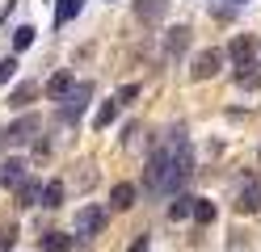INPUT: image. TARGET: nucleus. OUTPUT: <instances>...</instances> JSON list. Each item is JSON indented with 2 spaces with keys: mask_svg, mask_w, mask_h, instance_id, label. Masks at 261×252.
Segmentation results:
<instances>
[{
  "mask_svg": "<svg viewBox=\"0 0 261 252\" xmlns=\"http://www.w3.org/2000/svg\"><path fill=\"white\" fill-rule=\"evenodd\" d=\"M236 210H240V214L261 210V181H244V189L236 193Z\"/></svg>",
  "mask_w": 261,
  "mask_h": 252,
  "instance_id": "8",
  "label": "nucleus"
},
{
  "mask_svg": "<svg viewBox=\"0 0 261 252\" xmlns=\"http://www.w3.org/2000/svg\"><path fill=\"white\" fill-rule=\"evenodd\" d=\"M17 67H21V63H17V55H9V59H0V84H9L13 76H17Z\"/></svg>",
  "mask_w": 261,
  "mask_h": 252,
  "instance_id": "22",
  "label": "nucleus"
},
{
  "mask_svg": "<svg viewBox=\"0 0 261 252\" xmlns=\"http://www.w3.org/2000/svg\"><path fill=\"white\" fill-rule=\"evenodd\" d=\"M34 25H21L17 34H13V55H21V50H30V46H34Z\"/></svg>",
  "mask_w": 261,
  "mask_h": 252,
  "instance_id": "20",
  "label": "nucleus"
},
{
  "mask_svg": "<svg viewBox=\"0 0 261 252\" xmlns=\"http://www.w3.org/2000/svg\"><path fill=\"white\" fill-rule=\"evenodd\" d=\"M227 63V50H219V46H211V50H202L198 59H194V67H190V80H211V76H219V67Z\"/></svg>",
  "mask_w": 261,
  "mask_h": 252,
  "instance_id": "3",
  "label": "nucleus"
},
{
  "mask_svg": "<svg viewBox=\"0 0 261 252\" xmlns=\"http://www.w3.org/2000/svg\"><path fill=\"white\" fill-rule=\"evenodd\" d=\"M169 5H173V0H135V17L143 25H156V21H165Z\"/></svg>",
  "mask_w": 261,
  "mask_h": 252,
  "instance_id": "7",
  "label": "nucleus"
},
{
  "mask_svg": "<svg viewBox=\"0 0 261 252\" xmlns=\"http://www.w3.org/2000/svg\"><path fill=\"white\" fill-rule=\"evenodd\" d=\"M110 206H114V210H130V206H135V185H130V181H118V185L110 189Z\"/></svg>",
  "mask_w": 261,
  "mask_h": 252,
  "instance_id": "10",
  "label": "nucleus"
},
{
  "mask_svg": "<svg viewBox=\"0 0 261 252\" xmlns=\"http://www.w3.org/2000/svg\"><path fill=\"white\" fill-rule=\"evenodd\" d=\"M68 248H72V235H63V231H46L38 240V252H68Z\"/></svg>",
  "mask_w": 261,
  "mask_h": 252,
  "instance_id": "13",
  "label": "nucleus"
},
{
  "mask_svg": "<svg viewBox=\"0 0 261 252\" xmlns=\"http://www.w3.org/2000/svg\"><path fill=\"white\" fill-rule=\"evenodd\" d=\"M42 206L46 210H59L63 206V181H46L42 185Z\"/></svg>",
  "mask_w": 261,
  "mask_h": 252,
  "instance_id": "16",
  "label": "nucleus"
},
{
  "mask_svg": "<svg viewBox=\"0 0 261 252\" xmlns=\"http://www.w3.org/2000/svg\"><path fill=\"white\" fill-rule=\"evenodd\" d=\"M257 160H261V151H257Z\"/></svg>",
  "mask_w": 261,
  "mask_h": 252,
  "instance_id": "27",
  "label": "nucleus"
},
{
  "mask_svg": "<svg viewBox=\"0 0 261 252\" xmlns=\"http://www.w3.org/2000/svg\"><path fill=\"white\" fill-rule=\"evenodd\" d=\"M21 181H25V160H5V164H0V185L17 189Z\"/></svg>",
  "mask_w": 261,
  "mask_h": 252,
  "instance_id": "11",
  "label": "nucleus"
},
{
  "mask_svg": "<svg viewBox=\"0 0 261 252\" xmlns=\"http://www.w3.org/2000/svg\"><path fill=\"white\" fill-rule=\"evenodd\" d=\"M148 248H152V240H148V235H139V240H135V244H130L126 252H148Z\"/></svg>",
  "mask_w": 261,
  "mask_h": 252,
  "instance_id": "25",
  "label": "nucleus"
},
{
  "mask_svg": "<svg viewBox=\"0 0 261 252\" xmlns=\"http://www.w3.org/2000/svg\"><path fill=\"white\" fill-rule=\"evenodd\" d=\"M139 97V84H126V89L118 93V105H130V101H135Z\"/></svg>",
  "mask_w": 261,
  "mask_h": 252,
  "instance_id": "24",
  "label": "nucleus"
},
{
  "mask_svg": "<svg viewBox=\"0 0 261 252\" xmlns=\"http://www.w3.org/2000/svg\"><path fill=\"white\" fill-rule=\"evenodd\" d=\"M253 55H257V38L253 34H236L232 46H227V59L240 67V63H253Z\"/></svg>",
  "mask_w": 261,
  "mask_h": 252,
  "instance_id": "6",
  "label": "nucleus"
},
{
  "mask_svg": "<svg viewBox=\"0 0 261 252\" xmlns=\"http://www.w3.org/2000/svg\"><path fill=\"white\" fill-rule=\"evenodd\" d=\"M76 13H80V0H55V21L59 25H68Z\"/></svg>",
  "mask_w": 261,
  "mask_h": 252,
  "instance_id": "21",
  "label": "nucleus"
},
{
  "mask_svg": "<svg viewBox=\"0 0 261 252\" xmlns=\"http://www.w3.org/2000/svg\"><path fill=\"white\" fill-rule=\"evenodd\" d=\"M76 89V80H72V72H55L51 80H46V97H51V101H63V97H68Z\"/></svg>",
  "mask_w": 261,
  "mask_h": 252,
  "instance_id": "9",
  "label": "nucleus"
},
{
  "mask_svg": "<svg viewBox=\"0 0 261 252\" xmlns=\"http://www.w3.org/2000/svg\"><path fill=\"white\" fill-rule=\"evenodd\" d=\"M215 214L219 210H215V202H211V198H194V223L206 227V223H215Z\"/></svg>",
  "mask_w": 261,
  "mask_h": 252,
  "instance_id": "17",
  "label": "nucleus"
},
{
  "mask_svg": "<svg viewBox=\"0 0 261 252\" xmlns=\"http://www.w3.org/2000/svg\"><path fill=\"white\" fill-rule=\"evenodd\" d=\"M13 244H17V227H5L0 231V252H9Z\"/></svg>",
  "mask_w": 261,
  "mask_h": 252,
  "instance_id": "23",
  "label": "nucleus"
},
{
  "mask_svg": "<svg viewBox=\"0 0 261 252\" xmlns=\"http://www.w3.org/2000/svg\"><path fill=\"white\" fill-rule=\"evenodd\" d=\"M34 93H38V89H34V84H30V80H21V84H17V89H13V93H9V105H13V109H25V105H30V101H34Z\"/></svg>",
  "mask_w": 261,
  "mask_h": 252,
  "instance_id": "15",
  "label": "nucleus"
},
{
  "mask_svg": "<svg viewBox=\"0 0 261 252\" xmlns=\"http://www.w3.org/2000/svg\"><path fill=\"white\" fill-rule=\"evenodd\" d=\"M89 97H93V84H89V80H85V84H76V89H72L68 97L59 101V118H63V122H76V118L85 114Z\"/></svg>",
  "mask_w": 261,
  "mask_h": 252,
  "instance_id": "2",
  "label": "nucleus"
},
{
  "mask_svg": "<svg viewBox=\"0 0 261 252\" xmlns=\"http://www.w3.org/2000/svg\"><path fill=\"white\" fill-rule=\"evenodd\" d=\"M38 130H42V118H38V114H21V118H13V126L5 130V139H9L13 147H21V143L34 139Z\"/></svg>",
  "mask_w": 261,
  "mask_h": 252,
  "instance_id": "4",
  "label": "nucleus"
},
{
  "mask_svg": "<svg viewBox=\"0 0 261 252\" xmlns=\"http://www.w3.org/2000/svg\"><path fill=\"white\" fill-rule=\"evenodd\" d=\"M106 231V210L97 206V202H85V210L76 214V235L80 240H93V235Z\"/></svg>",
  "mask_w": 261,
  "mask_h": 252,
  "instance_id": "1",
  "label": "nucleus"
},
{
  "mask_svg": "<svg viewBox=\"0 0 261 252\" xmlns=\"http://www.w3.org/2000/svg\"><path fill=\"white\" fill-rule=\"evenodd\" d=\"M186 214H194V198H190V193H177L173 206H169V218H173V223H181Z\"/></svg>",
  "mask_w": 261,
  "mask_h": 252,
  "instance_id": "19",
  "label": "nucleus"
},
{
  "mask_svg": "<svg viewBox=\"0 0 261 252\" xmlns=\"http://www.w3.org/2000/svg\"><path fill=\"white\" fill-rule=\"evenodd\" d=\"M190 38H194V30H190V25H173V30L165 34V55L177 63V59L190 50Z\"/></svg>",
  "mask_w": 261,
  "mask_h": 252,
  "instance_id": "5",
  "label": "nucleus"
},
{
  "mask_svg": "<svg viewBox=\"0 0 261 252\" xmlns=\"http://www.w3.org/2000/svg\"><path fill=\"white\" fill-rule=\"evenodd\" d=\"M236 84H240V89H257V84H261L257 63H240V67H236Z\"/></svg>",
  "mask_w": 261,
  "mask_h": 252,
  "instance_id": "18",
  "label": "nucleus"
},
{
  "mask_svg": "<svg viewBox=\"0 0 261 252\" xmlns=\"http://www.w3.org/2000/svg\"><path fill=\"white\" fill-rule=\"evenodd\" d=\"M232 5H244V0H232Z\"/></svg>",
  "mask_w": 261,
  "mask_h": 252,
  "instance_id": "26",
  "label": "nucleus"
},
{
  "mask_svg": "<svg viewBox=\"0 0 261 252\" xmlns=\"http://www.w3.org/2000/svg\"><path fill=\"white\" fill-rule=\"evenodd\" d=\"M13 193H17V206L25 210V206H38V202H42V185L25 177V181H21V185H17V189H13Z\"/></svg>",
  "mask_w": 261,
  "mask_h": 252,
  "instance_id": "12",
  "label": "nucleus"
},
{
  "mask_svg": "<svg viewBox=\"0 0 261 252\" xmlns=\"http://www.w3.org/2000/svg\"><path fill=\"white\" fill-rule=\"evenodd\" d=\"M114 118H118V97H110V101H101V109H97V118H93V130H106Z\"/></svg>",
  "mask_w": 261,
  "mask_h": 252,
  "instance_id": "14",
  "label": "nucleus"
}]
</instances>
